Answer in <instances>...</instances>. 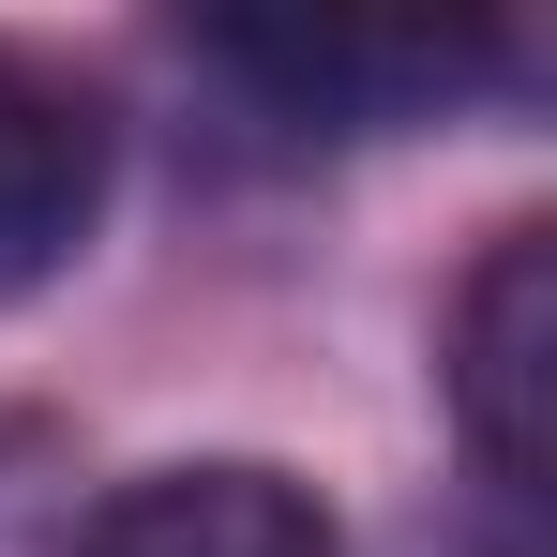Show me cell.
I'll return each mask as SVG.
<instances>
[{
    "label": "cell",
    "mask_w": 557,
    "mask_h": 557,
    "mask_svg": "<svg viewBox=\"0 0 557 557\" xmlns=\"http://www.w3.org/2000/svg\"><path fill=\"white\" fill-rule=\"evenodd\" d=\"M453 422L497 497H543L557 467V226H497L453 286Z\"/></svg>",
    "instance_id": "obj_1"
},
{
    "label": "cell",
    "mask_w": 557,
    "mask_h": 557,
    "mask_svg": "<svg viewBox=\"0 0 557 557\" xmlns=\"http://www.w3.org/2000/svg\"><path fill=\"white\" fill-rule=\"evenodd\" d=\"M242 91H272L286 121H317V136H392V121H422V106H453L467 76H497V30H362V15H226V30H196Z\"/></svg>",
    "instance_id": "obj_2"
},
{
    "label": "cell",
    "mask_w": 557,
    "mask_h": 557,
    "mask_svg": "<svg viewBox=\"0 0 557 557\" xmlns=\"http://www.w3.org/2000/svg\"><path fill=\"white\" fill-rule=\"evenodd\" d=\"M106 211V106L76 76H46L30 46H0V301L61 272Z\"/></svg>",
    "instance_id": "obj_3"
},
{
    "label": "cell",
    "mask_w": 557,
    "mask_h": 557,
    "mask_svg": "<svg viewBox=\"0 0 557 557\" xmlns=\"http://www.w3.org/2000/svg\"><path fill=\"white\" fill-rule=\"evenodd\" d=\"M76 557H347L332 543V512L257 453H211V467H151V482H121Z\"/></svg>",
    "instance_id": "obj_4"
}]
</instances>
